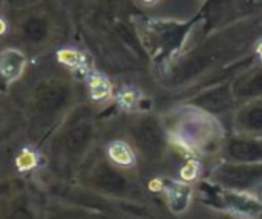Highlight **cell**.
<instances>
[{
  "label": "cell",
  "instance_id": "obj_1",
  "mask_svg": "<svg viewBox=\"0 0 262 219\" xmlns=\"http://www.w3.org/2000/svg\"><path fill=\"white\" fill-rule=\"evenodd\" d=\"M98 135L97 121L89 109H77L61 123L51 143V164L64 180H75L88 163Z\"/></svg>",
  "mask_w": 262,
  "mask_h": 219
},
{
  "label": "cell",
  "instance_id": "obj_2",
  "mask_svg": "<svg viewBox=\"0 0 262 219\" xmlns=\"http://www.w3.org/2000/svg\"><path fill=\"white\" fill-rule=\"evenodd\" d=\"M75 181L81 190L121 207H143L146 201L144 187L135 170L114 164L106 155L88 161Z\"/></svg>",
  "mask_w": 262,
  "mask_h": 219
},
{
  "label": "cell",
  "instance_id": "obj_3",
  "mask_svg": "<svg viewBox=\"0 0 262 219\" xmlns=\"http://www.w3.org/2000/svg\"><path fill=\"white\" fill-rule=\"evenodd\" d=\"M167 129L184 149L195 154H220L226 140L216 117L190 104L177 112Z\"/></svg>",
  "mask_w": 262,
  "mask_h": 219
},
{
  "label": "cell",
  "instance_id": "obj_4",
  "mask_svg": "<svg viewBox=\"0 0 262 219\" xmlns=\"http://www.w3.org/2000/svg\"><path fill=\"white\" fill-rule=\"evenodd\" d=\"M207 181L221 190L258 195L262 192V163L220 160L210 169Z\"/></svg>",
  "mask_w": 262,
  "mask_h": 219
},
{
  "label": "cell",
  "instance_id": "obj_5",
  "mask_svg": "<svg viewBox=\"0 0 262 219\" xmlns=\"http://www.w3.org/2000/svg\"><path fill=\"white\" fill-rule=\"evenodd\" d=\"M169 129L155 115H141L130 126L132 144L149 160H160L169 147Z\"/></svg>",
  "mask_w": 262,
  "mask_h": 219
},
{
  "label": "cell",
  "instance_id": "obj_6",
  "mask_svg": "<svg viewBox=\"0 0 262 219\" xmlns=\"http://www.w3.org/2000/svg\"><path fill=\"white\" fill-rule=\"evenodd\" d=\"M71 100V89L66 83L49 81L40 86L32 97V114L45 123L60 117Z\"/></svg>",
  "mask_w": 262,
  "mask_h": 219
},
{
  "label": "cell",
  "instance_id": "obj_7",
  "mask_svg": "<svg viewBox=\"0 0 262 219\" xmlns=\"http://www.w3.org/2000/svg\"><path fill=\"white\" fill-rule=\"evenodd\" d=\"M220 157L227 161L262 163V138L232 134L230 137H226Z\"/></svg>",
  "mask_w": 262,
  "mask_h": 219
},
{
  "label": "cell",
  "instance_id": "obj_8",
  "mask_svg": "<svg viewBox=\"0 0 262 219\" xmlns=\"http://www.w3.org/2000/svg\"><path fill=\"white\" fill-rule=\"evenodd\" d=\"M2 219H43L38 200L25 189H14L2 196Z\"/></svg>",
  "mask_w": 262,
  "mask_h": 219
},
{
  "label": "cell",
  "instance_id": "obj_9",
  "mask_svg": "<svg viewBox=\"0 0 262 219\" xmlns=\"http://www.w3.org/2000/svg\"><path fill=\"white\" fill-rule=\"evenodd\" d=\"M187 104L203 109L204 112H207L213 117H216L220 114H226V112L233 114V111L238 106V103L232 94L230 83L216 86L213 89H207V91L201 92L200 95L193 97Z\"/></svg>",
  "mask_w": 262,
  "mask_h": 219
},
{
  "label": "cell",
  "instance_id": "obj_10",
  "mask_svg": "<svg viewBox=\"0 0 262 219\" xmlns=\"http://www.w3.org/2000/svg\"><path fill=\"white\" fill-rule=\"evenodd\" d=\"M233 134L262 138V100H252L236 106L232 114Z\"/></svg>",
  "mask_w": 262,
  "mask_h": 219
},
{
  "label": "cell",
  "instance_id": "obj_11",
  "mask_svg": "<svg viewBox=\"0 0 262 219\" xmlns=\"http://www.w3.org/2000/svg\"><path fill=\"white\" fill-rule=\"evenodd\" d=\"M232 94L238 104L262 100V64L253 66L230 81Z\"/></svg>",
  "mask_w": 262,
  "mask_h": 219
},
{
  "label": "cell",
  "instance_id": "obj_12",
  "mask_svg": "<svg viewBox=\"0 0 262 219\" xmlns=\"http://www.w3.org/2000/svg\"><path fill=\"white\" fill-rule=\"evenodd\" d=\"M218 196L224 203L226 209H230L236 213H241L246 216H261L262 215V201L258 198V195L229 192V190L220 189Z\"/></svg>",
  "mask_w": 262,
  "mask_h": 219
},
{
  "label": "cell",
  "instance_id": "obj_13",
  "mask_svg": "<svg viewBox=\"0 0 262 219\" xmlns=\"http://www.w3.org/2000/svg\"><path fill=\"white\" fill-rule=\"evenodd\" d=\"M28 64L26 54L18 48H5L0 54V75L3 83H15L25 72Z\"/></svg>",
  "mask_w": 262,
  "mask_h": 219
},
{
  "label": "cell",
  "instance_id": "obj_14",
  "mask_svg": "<svg viewBox=\"0 0 262 219\" xmlns=\"http://www.w3.org/2000/svg\"><path fill=\"white\" fill-rule=\"evenodd\" d=\"M163 200L172 213H184L192 201V186L186 181H169L163 190Z\"/></svg>",
  "mask_w": 262,
  "mask_h": 219
},
{
  "label": "cell",
  "instance_id": "obj_15",
  "mask_svg": "<svg viewBox=\"0 0 262 219\" xmlns=\"http://www.w3.org/2000/svg\"><path fill=\"white\" fill-rule=\"evenodd\" d=\"M104 155L117 166L135 170L138 164V152L134 147L132 143H127L124 140H112L107 143L104 149Z\"/></svg>",
  "mask_w": 262,
  "mask_h": 219
},
{
  "label": "cell",
  "instance_id": "obj_16",
  "mask_svg": "<svg viewBox=\"0 0 262 219\" xmlns=\"http://www.w3.org/2000/svg\"><path fill=\"white\" fill-rule=\"evenodd\" d=\"M89 95L95 101H104V100H107V97L111 95V86H109V83L104 78H101V77H95L89 83Z\"/></svg>",
  "mask_w": 262,
  "mask_h": 219
}]
</instances>
